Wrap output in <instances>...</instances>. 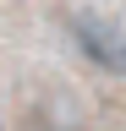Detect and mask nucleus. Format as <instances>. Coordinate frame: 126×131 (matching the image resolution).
<instances>
[{
  "mask_svg": "<svg viewBox=\"0 0 126 131\" xmlns=\"http://www.w3.org/2000/svg\"><path fill=\"white\" fill-rule=\"evenodd\" d=\"M71 33H77V44H82V55H88L93 66L126 77V27H115L110 16H88V11H82V16L71 22Z\"/></svg>",
  "mask_w": 126,
  "mask_h": 131,
  "instance_id": "1",
  "label": "nucleus"
}]
</instances>
